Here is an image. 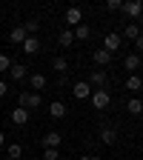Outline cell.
Returning a JSON list of instances; mask_svg holds the SVG:
<instances>
[{
  "instance_id": "cell-1",
  "label": "cell",
  "mask_w": 143,
  "mask_h": 160,
  "mask_svg": "<svg viewBox=\"0 0 143 160\" xmlns=\"http://www.w3.org/2000/svg\"><path fill=\"white\" fill-rule=\"evenodd\" d=\"M40 92H20L17 94V106L20 109H29V112H34V109H40Z\"/></svg>"
},
{
  "instance_id": "cell-2",
  "label": "cell",
  "mask_w": 143,
  "mask_h": 160,
  "mask_svg": "<svg viewBox=\"0 0 143 160\" xmlns=\"http://www.w3.org/2000/svg\"><path fill=\"white\" fill-rule=\"evenodd\" d=\"M120 12H126L129 17H132V23H135V20L143 14V3H140V0H123V6H120Z\"/></svg>"
},
{
  "instance_id": "cell-3",
  "label": "cell",
  "mask_w": 143,
  "mask_h": 160,
  "mask_svg": "<svg viewBox=\"0 0 143 160\" xmlns=\"http://www.w3.org/2000/svg\"><path fill=\"white\" fill-rule=\"evenodd\" d=\"M109 103H112L109 89H97V92H92V106H94V109H106Z\"/></svg>"
},
{
  "instance_id": "cell-4",
  "label": "cell",
  "mask_w": 143,
  "mask_h": 160,
  "mask_svg": "<svg viewBox=\"0 0 143 160\" xmlns=\"http://www.w3.org/2000/svg\"><path fill=\"white\" fill-rule=\"evenodd\" d=\"M29 117H32V112H29V109H20V106H14V112L9 114V120H12L14 126H26Z\"/></svg>"
},
{
  "instance_id": "cell-5",
  "label": "cell",
  "mask_w": 143,
  "mask_h": 160,
  "mask_svg": "<svg viewBox=\"0 0 143 160\" xmlns=\"http://www.w3.org/2000/svg\"><path fill=\"white\" fill-rule=\"evenodd\" d=\"M72 94H74L77 100H86V97H92V86L86 83V80H77V83L72 86Z\"/></svg>"
},
{
  "instance_id": "cell-6",
  "label": "cell",
  "mask_w": 143,
  "mask_h": 160,
  "mask_svg": "<svg viewBox=\"0 0 143 160\" xmlns=\"http://www.w3.org/2000/svg\"><path fill=\"white\" fill-rule=\"evenodd\" d=\"M103 49H106L109 54H115V52L120 49V34H117V32H109V34L103 37Z\"/></svg>"
},
{
  "instance_id": "cell-7",
  "label": "cell",
  "mask_w": 143,
  "mask_h": 160,
  "mask_svg": "<svg viewBox=\"0 0 143 160\" xmlns=\"http://www.w3.org/2000/svg\"><path fill=\"white\" fill-rule=\"evenodd\" d=\"M40 143H43L46 149H57L60 143H63V137H60V132H46L43 137H40Z\"/></svg>"
},
{
  "instance_id": "cell-8",
  "label": "cell",
  "mask_w": 143,
  "mask_h": 160,
  "mask_svg": "<svg viewBox=\"0 0 143 160\" xmlns=\"http://www.w3.org/2000/svg\"><path fill=\"white\" fill-rule=\"evenodd\" d=\"M86 83H89V86H97V89H106V72H103V69H94V72L89 74Z\"/></svg>"
},
{
  "instance_id": "cell-9",
  "label": "cell",
  "mask_w": 143,
  "mask_h": 160,
  "mask_svg": "<svg viewBox=\"0 0 143 160\" xmlns=\"http://www.w3.org/2000/svg\"><path fill=\"white\" fill-rule=\"evenodd\" d=\"M80 23H83V12H80L77 6L66 9V26H80Z\"/></svg>"
},
{
  "instance_id": "cell-10",
  "label": "cell",
  "mask_w": 143,
  "mask_h": 160,
  "mask_svg": "<svg viewBox=\"0 0 143 160\" xmlns=\"http://www.w3.org/2000/svg\"><path fill=\"white\" fill-rule=\"evenodd\" d=\"M49 112H52V117H54V120H63V117L69 114V106L63 103V100H54V103L49 106Z\"/></svg>"
},
{
  "instance_id": "cell-11",
  "label": "cell",
  "mask_w": 143,
  "mask_h": 160,
  "mask_svg": "<svg viewBox=\"0 0 143 160\" xmlns=\"http://www.w3.org/2000/svg\"><path fill=\"white\" fill-rule=\"evenodd\" d=\"M46 83H49V80H46V74H40V72L29 74V86H32L34 92H43V89H46Z\"/></svg>"
},
{
  "instance_id": "cell-12",
  "label": "cell",
  "mask_w": 143,
  "mask_h": 160,
  "mask_svg": "<svg viewBox=\"0 0 143 160\" xmlns=\"http://www.w3.org/2000/svg\"><path fill=\"white\" fill-rule=\"evenodd\" d=\"M100 143L115 146V143H117V129H109V126H103V129H100Z\"/></svg>"
},
{
  "instance_id": "cell-13",
  "label": "cell",
  "mask_w": 143,
  "mask_h": 160,
  "mask_svg": "<svg viewBox=\"0 0 143 160\" xmlns=\"http://www.w3.org/2000/svg\"><path fill=\"white\" fill-rule=\"evenodd\" d=\"M26 37H29V34H26V29H23V26H14V29L9 32V40H12L14 46H23V40H26Z\"/></svg>"
},
{
  "instance_id": "cell-14",
  "label": "cell",
  "mask_w": 143,
  "mask_h": 160,
  "mask_svg": "<svg viewBox=\"0 0 143 160\" xmlns=\"http://www.w3.org/2000/svg\"><path fill=\"white\" fill-rule=\"evenodd\" d=\"M9 74H12V80H26V77H29V72H26L23 63H12V66H9Z\"/></svg>"
},
{
  "instance_id": "cell-15",
  "label": "cell",
  "mask_w": 143,
  "mask_h": 160,
  "mask_svg": "<svg viewBox=\"0 0 143 160\" xmlns=\"http://www.w3.org/2000/svg\"><path fill=\"white\" fill-rule=\"evenodd\" d=\"M20 49H23L26 54H37V52H40V40H37V37H26Z\"/></svg>"
},
{
  "instance_id": "cell-16",
  "label": "cell",
  "mask_w": 143,
  "mask_h": 160,
  "mask_svg": "<svg viewBox=\"0 0 143 160\" xmlns=\"http://www.w3.org/2000/svg\"><path fill=\"white\" fill-rule=\"evenodd\" d=\"M92 57H94V63H97V66H109V63H112V54H109L106 49H97Z\"/></svg>"
},
{
  "instance_id": "cell-17",
  "label": "cell",
  "mask_w": 143,
  "mask_h": 160,
  "mask_svg": "<svg viewBox=\"0 0 143 160\" xmlns=\"http://www.w3.org/2000/svg\"><path fill=\"white\" fill-rule=\"evenodd\" d=\"M57 43L63 46V49H69V46L74 43V32H72V29H63V32H60V37H57Z\"/></svg>"
},
{
  "instance_id": "cell-18",
  "label": "cell",
  "mask_w": 143,
  "mask_h": 160,
  "mask_svg": "<svg viewBox=\"0 0 143 160\" xmlns=\"http://www.w3.org/2000/svg\"><path fill=\"white\" fill-rule=\"evenodd\" d=\"M123 66H126V69H129V72L135 74V69H140V54H137V52H135V54H126Z\"/></svg>"
},
{
  "instance_id": "cell-19",
  "label": "cell",
  "mask_w": 143,
  "mask_h": 160,
  "mask_svg": "<svg viewBox=\"0 0 143 160\" xmlns=\"http://www.w3.org/2000/svg\"><path fill=\"white\" fill-rule=\"evenodd\" d=\"M140 89H143V80L137 74H129L126 77V92H140Z\"/></svg>"
},
{
  "instance_id": "cell-20",
  "label": "cell",
  "mask_w": 143,
  "mask_h": 160,
  "mask_svg": "<svg viewBox=\"0 0 143 160\" xmlns=\"http://www.w3.org/2000/svg\"><path fill=\"white\" fill-rule=\"evenodd\" d=\"M126 109H129V114H143V100L140 97H129Z\"/></svg>"
},
{
  "instance_id": "cell-21",
  "label": "cell",
  "mask_w": 143,
  "mask_h": 160,
  "mask_svg": "<svg viewBox=\"0 0 143 160\" xmlns=\"http://www.w3.org/2000/svg\"><path fill=\"white\" fill-rule=\"evenodd\" d=\"M6 157H9V160H20V157H23V146H20V143L6 146Z\"/></svg>"
},
{
  "instance_id": "cell-22",
  "label": "cell",
  "mask_w": 143,
  "mask_h": 160,
  "mask_svg": "<svg viewBox=\"0 0 143 160\" xmlns=\"http://www.w3.org/2000/svg\"><path fill=\"white\" fill-rule=\"evenodd\" d=\"M89 34H92V29H89L86 23H80V26H74V40H89Z\"/></svg>"
},
{
  "instance_id": "cell-23",
  "label": "cell",
  "mask_w": 143,
  "mask_h": 160,
  "mask_svg": "<svg viewBox=\"0 0 143 160\" xmlns=\"http://www.w3.org/2000/svg\"><path fill=\"white\" fill-rule=\"evenodd\" d=\"M123 34H126L129 40H137V37H140V26H137V23H126Z\"/></svg>"
},
{
  "instance_id": "cell-24",
  "label": "cell",
  "mask_w": 143,
  "mask_h": 160,
  "mask_svg": "<svg viewBox=\"0 0 143 160\" xmlns=\"http://www.w3.org/2000/svg\"><path fill=\"white\" fill-rule=\"evenodd\" d=\"M23 29H26V34H29V37H37V20H26Z\"/></svg>"
},
{
  "instance_id": "cell-25",
  "label": "cell",
  "mask_w": 143,
  "mask_h": 160,
  "mask_svg": "<svg viewBox=\"0 0 143 160\" xmlns=\"http://www.w3.org/2000/svg\"><path fill=\"white\" fill-rule=\"evenodd\" d=\"M9 66H12L9 54H0V72H9Z\"/></svg>"
},
{
  "instance_id": "cell-26",
  "label": "cell",
  "mask_w": 143,
  "mask_h": 160,
  "mask_svg": "<svg viewBox=\"0 0 143 160\" xmlns=\"http://www.w3.org/2000/svg\"><path fill=\"white\" fill-rule=\"evenodd\" d=\"M57 157H60L57 149H46V152H43V160H57Z\"/></svg>"
},
{
  "instance_id": "cell-27",
  "label": "cell",
  "mask_w": 143,
  "mask_h": 160,
  "mask_svg": "<svg viewBox=\"0 0 143 160\" xmlns=\"http://www.w3.org/2000/svg\"><path fill=\"white\" fill-rule=\"evenodd\" d=\"M120 6H123V0H109V3H106L109 12H120Z\"/></svg>"
},
{
  "instance_id": "cell-28",
  "label": "cell",
  "mask_w": 143,
  "mask_h": 160,
  "mask_svg": "<svg viewBox=\"0 0 143 160\" xmlns=\"http://www.w3.org/2000/svg\"><path fill=\"white\" fill-rule=\"evenodd\" d=\"M135 49H137V52H143V34H140V37L135 40Z\"/></svg>"
},
{
  "instance_id": "cell-29",
  "label": "cell",
  "mask_w": 143,
  "mask_h": 160,
  "mask_svg": "<svg viewBox=\"0 0 143 160\" xmlns=\"http://www.w3.org/2000/svg\"><path fill=\"white\" fill-rule=\"evenodd\" d=\"M6 92H9V86L3 83V80H0V97H6Z\"/></svg>"
},
{
  "instance_id": "cell-30",
  "label": "cell",
  "mask_w": 143,
  "mask_h": 160,
  "mask_svg": "<svg viewBox=\"0 0 143 160\" xmlns=\"http://www.w3.org/2000/svg\"><path fill=\"white\" fill-rule=\"evenodd\" d=\"M80 160H103V157H97V154H83Z\"/></svg>"
},
{
  "instance_id": "cell-31",
  "label": "cell",
  "mask_w": 143,
  "mask_h": 160,
  "mask_svg": "<svg viewBox=\"0 0 143 160\" xmlns=\"http://www.w3.org/2000/svg\"><path fill=\"white\" fill-rule=\"evenodd\" d=\"M3 146H6V134L0 132V149H3Z\"/></svg>"
},
{
  "instance_id": "cell-32",
  "label": "cell",
  "mask_w": 143,
  "mask_h": 160,
  "mask_svg": "<svg viewBox=\"0 0 143 160\" xmlns=\"http://www.w3.org/2000/svg\"><path fill=\"white\" fill-rule=\"evenodd\" d=\"M137 26H143V14H140V17H137Z\"/></svg>"
}]
</instances>
